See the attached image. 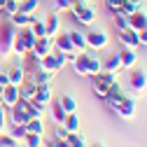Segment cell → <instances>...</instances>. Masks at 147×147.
<instances>
[{
	"mask_svg": "<svg viewBox=\"0 0 147 147\" xmlns=\"http://www.w3.org/2000/svg\"><path fill=\"white\" fill-rule=\"evenodd\" d=\"M107 103V107L112 110L115 115H119V119H126V121H131L133 115H136V98L133 96H128L121 91V86L115 82L112 89H110V94L103 98Z\"/></svg>",
	"mask_w": 147,
	"mask_h": 147,
	"instance_id": "1",
	"label": "cell"
},
{
	"mask_svg": "<svg viewBox=\"0 0 147 147\" xmlns=\"http://www.w3.org/2000/svg\"><path fill=\"white\" fill-rule=\"evenodd\" d=\"M14 38H16V26L7 19L0 24V59L7 61L14 51Z\"/></svg>",
	"mask_w": 147,
	"mask_h": 147,
	"instance_id": "2",
	"label": "cell"
},
{
	"mask_svg": "<svg viewBox=\"0 0 147 147\" xmlns=\"http://www.w3.org/2000/svg\"><path fill=\"white\" fill-rule=\"evenodd\" d=\"M33 45H35V35H33L30 26H21V28H16L14 51H12V54H16V56H19V61H21V59L26 56V54L33 49Z\"/></svg>",
	"mask_w": 147,
	"mask_h": 147,
	"instance_id": "3",
	"label": "cell"
},
{
	"mask_svg": "<svg viewBox=\"0 0 147 147\" xmlns=\"http://www.w3.org/2000/svg\"><path fill=\"white\" fill-rule=\"evenodd\" d=\"M117 82V75H110V72H98V75H94V82H91V89H94V94L105 98L110 94V89H112V84Z\"/></svg>",
	"mask_w": 147,
	"mask_h": 147,
	"instance_id": "4",
	"label": "cell"
},
{
	"mask_svg": "<svg viewBox=\"0 0 147 147\" xmlns=\"http://www.w3.org/2000/svg\"><path fill=\"white\" fill-rule=\"evenodd\" d=\"M70 12H72V16L82 24V26H91L96 21V12H94V7H89L84 0H75V5L70 7Z\"/></svg>",
	"mask_w": 147,
	"mask_h": 147,
	"instance_id": "5",
	"label": "cell"
},
{
	"mask_svg": "<svg viewBox=\"0 0 147 147\" xmlns=\"http://www.w3.org/2000/svg\"><path fill=\"white\" fill-rule=\"evenodd\" d=\"M128 86H131V91H136V94H145L147 91V72L142 68H131V77H128Z\"/></svg>",
	"mask_w": 147,
	"mask_h": 147,
	"instance_id": "6",
	"label": "cell"
},
{
	"mask_svg": "<svg viewBox=\"0 0 147 147\" xmlns=\"http://www.w3.org/2000/svg\"><path fill=\"white\" fill-rule=\"evenodd\" d=\"M35 105H40L42 110H47L49 105H51V100H54V91H51V84H42V86H38V91H35V96L30 98Z\"/></svg>",
	"mask_w": 147,
	"mask_h": 147,
	"instance_id": "7",
	"label": "cell"
},
{
	"mask_svg": "<svg viewBox=\"0 0 147 147\" xmlns=\"http://www.w3.org/2000/svg\"><path fill=\"white\" fill-rule=\"evenodd\" d=\"M9 121H12V126H26L30 121V115H28V110H26V100H19V103L12 107Z\"/></svg>",
	"mask_w": 147,
	"mask_h": 147,
	"instance_id": "8",
	"label": "cell"
},
{
	"mask_svg": "<svg viewBox=\"0 0 147 147\" xmlns=\"http://www.w3.org/2000/svg\"><path fill=\"white\" fill-rule=\"evenodd\" d=\"M84 38H86V47H91V49H105L107 47V33H103V30H89V33H84Z\"/></svg>",
	"mask_w": 147,
	"mask_h": 147,
	"instance_id": "9",
	"label": "cell"
},
{
	"mask_svg": "<svg viewBox=\"0 0 147 147\" xmlns=\"http://www.w3.org/2000/svg\"><path fill=\"white\" fill-rule=\"evenodd\" d=\"M30 51H33L38 59H45L47 54L54 51V42H51V38H47V35H42V38H35V45H33Z\"/></svg>",
	"mask_w": 147,
	"mask_h": 147,
	"instance_id": "10",
	"label": "cell"
},
{
	"mask_svg": "<svg viewBox=\"0 0 147 147\" xmlns=\"http://www.w3.org/2000/svg\"><path fill=\"white\" fill-rule=\"evenodd\" d=\"M80 59H82V63H84V70H86V75H98V72L103 70V61H98L96 56H91V54H80Z\"/></svg>",
	"mask_w": 147,
	"mask_h": 147,
	"instance_id": "11",
	"label": "cell"
},
{
	"mask_svg": "<svg viewBox=\"0 0 147 147\" xmlns=\"http://www.w3.org/2000/svg\"><path fill=\"white\" fill-rule=\"evenodd\" d=\"M19 100H21V98H19V86H16V84H7V86L3 89V105H5L7 110H12Z\"/></svg>",
	"mask_w": 147,
	"mask_h": 147,
	"instance_id": "12",
	"label": "cell"
},
{
	"mask_svg": "<svg viewBox=\"0 0 147 147\" xmlns=\"http://www.w3.org/2000/svg\"><path fill=\"white\" fill-rule=\"evenodd\" d=\"M117 54H119V59H121V65H124V68H128V70H131V68L138 63V54H136V49H133V47H121Z\"/></svg>",
	"mask_w": 147,
	"mask_h": 147,
	"instance_id": "13",
	"label": "cell"
},
{
	"mask_svg": "<svg viewBox=\"0 0 147 147\" xmlns=\"http://www.w3.org/2000/svg\"><path fill=\"white\" fill-rule=\"evenodd\" d=\"M121 70H124V65H121L119 54H112V56H107V59L103 61V72H110V75H119Z\"/></svg>",
	"mask_w": 147,
	"mask_h": 147,
	"instance_id": "14",
	"label": "cell"
},
{
	"mask_svg": "<svg viewBox=\"0 0 147 147\" xmlns=\"http://www.w3.org/2000/svg\"><path fill=\"white\" fill-rule=\"evenodd\" d=\"M128 28H133V30H145V28H147V12L136 9L131 16H128Z\"/></svg>",
	"mask_w": 147,
	"mask_h": 147,
	"instance_id": "15",
	"label": "cell"
},
{
	"mask_svg": "<svg viewBox=\"0 0 147 147\" xmlns=\"http://www.w3.org/2000/svg\"><path fill=\"white\" fill-rule=\"evenodd\" d=\"M119 33V40H121V45L124 47H138L140 45V40H138V30H133V28H124V30H117Z\"/></svg>",
	"mask_w": 147,
	"mask_h": 147,
	"instance_id": "16",
	"label": "cell"
},
{
	"mask_svg": "<svg viewBox=\"0 0 147 147\" xmlns=\"http://www.w3.org/2000/svg\"><path fill=\"white\" fill-rule=\"evenodd\" d=\"M40 68H42V70H47V72H51V75H56V72H59V70H61L63 65L59 63V59H56V54L51 51V54H47L45 59H40Z\"/></svg>",
	"mask_w": 147,
	"mask_h": 147,
	"instance_id": "17",
	"label": "cell"
},
{
	"mask_svg": "<svg viewBox=\"0 0 147 147\" xmlns=\"http://www.w3.org/2000/svg\"><path fill=\"white\" fill-rule=\"evenodd\" d=\"M54 49L65 51V54H70V51H77L75 47H72V40H70V35H68V33H59L56 38H54Z\"/></svg>",
	"mask_w": 147,
	"mask_h": 147,
	"instance_id": "18",
	"label": "cell"
},
{
	"mask_svg": "<svg viewBox=\"0 0 147 147\" xmlns=\"http://www.w3.org/2000/svg\"><path fill=\"white\" fill-rule=\"evenodd\" d=\"M35 91H38V84H35L30 77H26L21 84H19V98L21 100H30L35 96Z\"/></svg>",
	"mask_w": 147,
	"mask_h": 147,
	"instance_id": "19",
	"label": "cell"
},
{
	"mask_svg": "<svg viewBox=\"0 0 147 147\" xmlns=\"http://www.w3.org/2000/svg\"><path fill=\"white\" fill-rule=\"evenodd\" d=\"M59 26H61V21H59V12H51V14L47 16V21H45L47 38H56V35H59Z\"/></svg>",
	"mask_w": 147,
	"mask_h": 147,
	"instance_id": "20",
	"label": "cell"
},
{
	"mask_svg": "<svg viewBox=\"0 0 147 147\" xmlns=\"http://www.w3.org/2000/svg\"><path fill=\"white\" fill-rule=\"evenodd\" d=\"M7 80H9V84H16L19 86L24 80H26V72H24V65L21 63H16V65H12L9 70H7Z\"/></svg>",
	"mask_w": 147,
	"mask_h": 147,
	"instance_id": "21",
	"label": "cell"
},
{
	"mask_svg": "<svg viewBox=\"0 0 147 147\" xmlns=\"http://www.w3.org/2000/svg\"><path fill=\"white\" fill-rule=\"evenodd\" d=\"M28 77H30L35 84H38V86H42V84H51V80H54L51 72H47V70H42V68H38L35 72H30Z\"/></svg>",
	"mask_w": 147,
	"mask_h": 147,
	"instance_id": "22",
	"label": "cell"
},
{
	"mask_svg": "<svg viewBox=\"0 0 147 147\" xmlns=\"http://www.w3.org/2000/svg\"><path fill=\"white\" fill-rule=\"evenodd\" d=\"M33 19H35V14H21V12H16V14L9 16V21H12L16 28H21V26H30Z\"/></svg>",
	"mask_w": 147,
	"mask_h": 147,
	"instance_id": "23",
	"label": "cell"
},
{
	"mask_svg": "<svg viewBox=\"0 0 147 147\" xmlns=\"http://www.w3.org/2000/svg\"><path fill=\"white\" fill-rule=\"evenodd\" d=\"M42 145H45V136H40V133H26L21 147H42Z\"/></svg>",
	"mask_w": 147,
	"mask_h": 147,
	"instance_id": "24",
	"label": "cell"
},
{
	"mask_svg": "<svg viewBox=\"0 0 147 147\" xmlns=\"http://www.w3.org/2000/svg\"><path fill=\"white\" fill-rule=\"evenodd\" d=\"M68 35H70L72 47H75L77 51H84V49H86V38H84V33H80V30H70Z\"/></svg>",
	"mask_w": 147,
	"mask_h": 147,
	"instance_id": "25",
	"label": "cell"
},
{
	"mask_svg": "<svg viewBox=\"0 0 147 147\" xmlns=\"http://www.w3.org/2000/svg\"><path fill=\"white\" fill-rule=\"evenodd\" d=\"M40 7V0H19V12L21 14H35Z\"/></svg>",
	"mask_w": 147,
	"mask_h": 147,
	"instance_id": "26",
	"label": "cell"
},
{
	"mask_svg": "<svg viewBox=\"0 0 147 147\" xmlns=\"http://www.w3.org/2000/svg\"><path fill=\"white\" fill-rule=\"evenodd\" d=\"M51 115H54V119H56V124H63V119H65V110H63V105L59 103V98L56 100H51Z\"/></svg>",
	"mask_w": 147,
	"mask_h": 147,
	"instance_id": "27",
	"label": "cell"
},
{
	"mask_svg": "<svg viewBox=\"0 0 147 147\" xmlns=\"http://www.w3.org/2000/svg\"><path fill=\"white\" fill-rule=\"evenodd\" d=\"M63 126L68 128V133H75V131H80V119H77V115H75V112L65 115V119H63Z\"/></svg>",
	"mask_w": 147,
	"mask_h": 147,
	"instance_id": "28",
	"label": "cell"
},
{
	"mask_svg": "<svg viewBox=\"0 0 147 147\" xmlns=\"http://www.w3.org/2000/svg\"><path fill=\"white\" fill-rule=\"evenodd\" d=\"M59 103L63 105V110L70 115V112H77V100L72 98V96H68V94H63L61 98H59Z\"/></svg>",
	"mask_w": 147,
	"mask_h": 147,
	"instance_id": "29",
	"label": "cell"
},
{
	"mask_svg": "<svg viewBox=\"0 0 147 147\" xmlns=\"http://www.w3.org/2000/svg\"><path fill=\"white\" fill-rule=\"evenodd\" d=\"M26 133H40V136H45V121L42 119H30L26 124Z\"/></svg>",
	"mask_w": 147,
	"mask_h": 147,
	"instance_id": "30",
	"label": "cell"
},
{
	"mask_svg": "<svg viewBox=\"0 0 147 147\" xmlns=\"http://www.w3.org/2000/svg\"><path fill=\"white\" fill-rule=\"evenodd\" d=\"M68 145H70V147H89L86 138H84L80 131H75V133H70V136H68Z\"/></svg>",
	"mask_w": 147,
	"mask_h": 147,
	"instance_id": "31",
	"label": "cell"
},
{
	"mask_svg": "<svg viewBox=\"0 0 147 147\" xmlns=\"http://www.w3.org/2000/svg\"><path fill=\"white\" fill-rule=\"evenodd\" d=\"M26 110H28L30 119H42V117H45V110H42L40 105H35L33 100H26Z\"/></svg>",
	"mask_w": 147,
	"mask_h": 147,
	"instance_id": "32",
	"label": "cell"
},
{
	"mask_svg": "<svg viewBox=\"0 0 147 147\" xmlns=\"http://www.w3.org/2000/svg\"><path fill=\"white\" fill-rule=\"evenodd\" d=\"M30 30H33L35 38H42V35H47V30H45V21H40V19H33Z\"/></svg>",
	"mask_w": 147,
	"mask_h": 147,
	"instance_id": "33",
	"label": "cell"
},
{
	"mask_svg": "<svg viewBox=\"0 0 147 147\" xmlns=\"http://www.w3.org/2000/svg\"><path fill=\"white\" fill-rule=\"evenodd\" d=\"M0 147H21V145H19V138H14L9 133L7 136L3 133V136H0Z\"/></svg>",
	"mask_w": 147,
	"mask_h": 147,
	"instance_id": "34",
	"label": "cell"
},
{
	"mask_svg": "<svg viewBox=\"0 0 147 147\" xmlns=\"http://www.w3.org/2000/svg\"><path fill=\"white\" fill-rule=\"evenodd\" d=\"M75 5V0H54V12H65Z\"/></svg>",
	"mask_w": 147,
	"mask_h": 147,
	"instance_id": "35",
	"label": "cell"
},
{
	"mask_svg": "<svg viewBox=\"0 0 147 147\" xmlns=\"http://www.w3.org/2000/svg\"><path fill=\"white\" fill-rule=\"evenodd\" d=\"M115 26H117V30L128 28V16H126V14H121V12H117V14H115Z\"/></svg>",
	"mask_w": 147,
	"mask_h": 147,
	"instance_id": "36",
	"label": "cell"
},
{
	"mask_svg": "<svg viewBox=\"0 0 147 147\" xmlns=\"http://www.w3.org/2000/svg\"><path fill=\"white\" fill-rule=\"evenodd\" d=\"M136 9H140V7H138V5H133L131 0H124V3H121V7H119V12H121V14H126V16H131Z\"/></svg>",
	"mask_w": 147,
	"mask_h": 147,
	"instance_id": "37",
	"label": "cell"
},
{
	"mask_svg": "<svg viewBox=\"0 0 147 147\" xmlns=\"http://www.w3.org/2000/svg\"><path fill=\"white\" fill-rule=\"evenodd\" d=\"M3 12L7 14V19H9L12 14H16V12H19V0H7V5H5Z\"/></svg>",
	"mask_w": 147,
	"mask_h": 147,
	"instance_id": "38",
	"label": "cell"
},
{
	"mask_svg": "<svg viewBox=\"0 0 147 147\" xmlns=\"http://www.w3.org/2000/svg\"><path fill=\"white\" fill-rule=\"evenodd\" d=\"M54 136H56V140H68V128L63 126V124H56V131H54Z\"/></svg>",
	"mask_w": 147,
	"mask_h": 147,
	"instance_id": "39",
	"label": "cell"
},
{
	"mask_svg": "<svg viewBox=\"0 0 147 147\" xmlns=\"http://www.w3.org/2000/svg\"><path fill=\"white\" fill-rule=\"evenodd\" d=\"M72 70H75L80 77H84V75H86V70H84V63H82V59H80V56H77L75 61H72Z\"/></svg>",
	"mask_w": 147,
	"mask_h": 147,
	"instance_id": "40",
	"label": "cell"
},
{
	"mask_svg": "<svg viewBox=\"0 0 147 147\" xmlns=\"http://www.w3.org/2000/svg\"><path fill=\"white\" fill-rule=\"evenodd\" d=\"M121 3H124V0H105V5H107V9L112 12V14H117V12H119Z\"/></svg>",
	"mask_w": 147,
	"mask_h": 147,
	"instance_id": "41",
	"label": "cell"
},
{
	"mask_svg": "<svg viewBox=\"0 0 147 147\" xmlns=\"http://www.w3.org/2000/svg\"><path fill=\"white\" fill-rule=\"evenodd\" d=\"M5 121H7V107L0 105V136L5 133Z\"/></svg>",
	"mask_w": 147,
	"mask_h": 147,
	"instance_id": "42",
	"label": "cell"
},
{
	"mask_svg": "<svg viewBox=\"0 0 147 147\" xmlns=\"http://www.w3.org/2000/svg\"><path fill=\"white\" fill-rule=\"evenodd\" d=\"M138 40H140V45H147V28L145 30H138Z\"/></svg>",
	"mask_w": 147,
	"mask_h": 147,
	"instance_id": "43",
	"label": "cell"
},
{
	"mask_svg": "<svg viewBox=\"0 0 147 147\" xmlns=\"http://www.w3.org/2000/svg\"><path fill=\"white\" fill-rule=\"evenodd\" d=\"M9 84V80H7V72H3L0 70V86H7Z\"/></svg>",
	"mask_w": 147,
	"mask_h": 147,
	"instance_id": "44",
	"label": "cell"
},
{
	"mask_svg": "<svg viewBox=\"0 0 147 147\" xmlns=\"http://www.w3.org/2000/svg\"><path fill=\"white\" fill-rule=\"evenodd\" d=\"M131 3H133V5H138V7H140V5H145V0H131Z\"/></svg>",
	"mask_w": 147,
	"mask_h": 147,
	"instance_id": "45",
	"label": "cell"
},
{
	"mask_svg": "<svg viewBox=\"0 0 147 147\" xmlns=\"http://www.w3.org/2000/svg\"><path fill=\"white\" fill-rule=\"evenodd\" d=\"M5 5H7V0H0V12L5 9Z\"/></svg>",
	"mask_w": 147,
	"mask_h": 147,
	"instance_id": "46",
	"label": "cell"
},
{
	"mask_svg": "<svg viewBox=\"0 0 147 147\" xmlns=\"http://www.w3.org/2000/svg\"><path fill=\"white\" fill-rule=\"evenodd\" d=\"M89 147H105L103 142H94V145H89Z\"/></svg>",
	"mask_w": 147,
	"mask_h": 147,
	"instance_id": "47",
	"label": "cell"
},
{
	"mask_svg": "<svg viewBox=\"0 0 147 147\" xmlns=\"http://www.w3.org/2000/svg\"><path fill=\"white\" fill-rule=\"evenodd\" d=\"M3 89H5V86H0V96H3Z\"/></svg>",
	"mask_w": 147,
	"mask_h": 147,
	"instance_id": "48",
	"label": "cell"
},
{
	"mask_svg": "<svg viewBox=\"0 0 147 147\" xmlns=\"http://www.w3.org/2000/svg\"><path fill=\"white\" fill-rule=\"evenodd\" d=\"M42 147H45V145H42Z\"/></svg>",
	"mask_w": 147,
	"mask_h": 147,
	"instance_id": "49",
	"label": "cell"
}]
</instances>
